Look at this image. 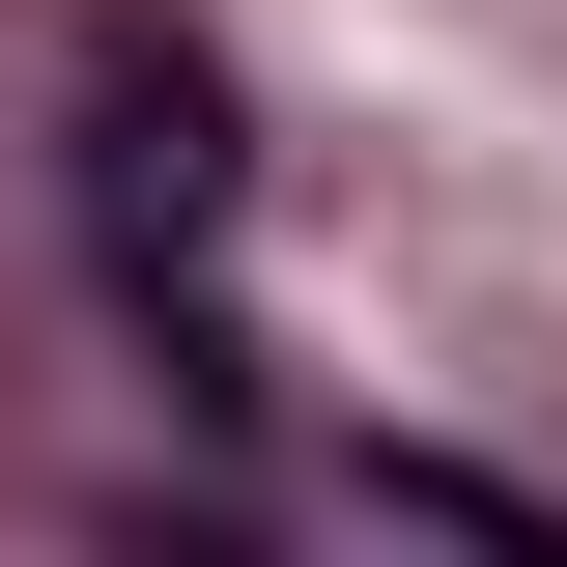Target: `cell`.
<instances>
[{"label": "cell", "mask_w": 567, "mask_h": 567, "mask_svg": "<svg viewBox=\"0 0 567 567\" xmlns=\"http://www.w3.org/2000/svg\"><path fill=\"white\" fill-rule=\"evenodd\" d=\"M398 539H454V567H567V539H539V511H511V483H483V454H398Z\"/></svg>", "instance_id": "2"}, {"label": "cell", "mask_w": 567, "mask_h": 567, "mask_svg": "<svg viewBox=\"0 0 567 567\" xmlns=\"http://www.w3.org/2000/svg\"><path fill=\"white\" fill-rule=\"evenodd\" d=\"M85 114H114V142H85V171H114V256H199V227H227V85L171 58V29H114Z\"/></svg>", "instance_id": "1"}]
</instances>
